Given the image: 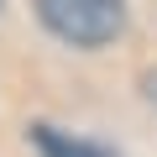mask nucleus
<instances>
[{"instance_id": "1", "label": "nucleus", "mask_w": 157, "mask_h": 157, "mask_svg": "<svg viewBox=\"0 0 157 157\" xmlns=\"http://www.w3.org/2000/svg\"><path fill=\"white\" fill-rule=\"evenodd\" d=\"M37 16L73 47H105L126 26V0H37Z\"/></svg>"}, {"instance_id": "2", "label": "nucleus", "mask_w": 157, "mask_h": 157, "mask_svg": "<svg viewBox=\"0 0 157 157\" xmlns=\"http://www.w3.org/2000/svg\"><path fill=\"white\" fill-rule=\"evenodd\" d=\"M32 141L42 147V157H115L110 147L84 141V136H68V131H58V126H32Z\"/></svg>"}, {"instance_id": "3", "label": "nucleus", "mask_w": 157, "mask_h": 157, "mask_svg": "<svg viewBox=\"0 0 157 157\" xmlns=\"http://www.w3.org/2000/svg\"><path fill=\"white\" fill-rule=\"evenodd\" d=\"M152 100H157V94H152Z\"/></svg>"}]
</instances>
